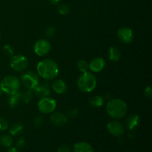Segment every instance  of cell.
<instances>
[{
	"label": "cell",
	"instance_id": "obj_10",
	"mask_svg": "<svg viewBox=\"0 0 152 152\" xmlns=\"http://www.w3.org/2000/svg\"><path fill=\"white\" fill-rule=\"evenodd\" d=\"M107 129L110 134L115 137H120L124 133L123 124L118 121L109 122L107 125Z\"/></svg>",
	"mask_w": 152,
	"mask_h": 152
},
{
	"label": "cell",
	"instance_id": "obj_8",
	"mask_svg": "<svg viewBox=\"0 0 152 152\" xmlns=\"http://www.w3.org/2000/svg\"><path fill=\"white\" fill-rule=\"evenodd\" d=\"M51 49V45L50 42L45 39L37 40L34 45V50L37 55L39 56H45L50 52Z\"/></svg>",
	"mask_w": 152,
	"mask_h": 152
},
{
	"label": "cell",
	"instance_id": "obj_36",
	"mask_svg": "<svg viewBox=\"0 0 152 152\" xmlns=\"http://www.w3.org/2000/svg\"><path fill=\"white\" fill-rule=\"evenodd\" d=\"M1 91H1V86H0V95H1Z\"/></svg>",
	"mask_w": 152,
	"mask_h": 152
},
{
	"label": "cell",
	"instance_id": "obj_30",
	"mask_svg": "<svg viewBox=\"0 0 152 152\" xmlns=\"http://www.w3.org/2000/svg\"><path fill=\"white\" fill-rule=\"evenodd\" d=\"M25 141L23 137H19V139H18V140L16 141V147H17V148H23V147L25 146Z\"/></svg>",
	"mask_w": 152,
	"mask_h": 152
},
{
	"label": "cell",
	"instance_id": "obj_13",
	"mask_svg": "<svg viewBox=\"0 0 152 152\" xmlns=\"http://www.w3.org/2000/svg\"><path fill=\"white\" fill-rule=\"evenodd\" d=\"M34 92L38 97L43 98L48 96L50 93V86L48 83H45L43 84H39L34 89Z\"/></svg>",
	"mask_w": 152,
	"mask_h": 152
},
{
	"label": "cell",
	"instance_id": "obj_23",
	"mask_svg": "<svg viewBox=\"0 0 152 152\" xmlns=\"http://www.w3.org/2000/svg\"><path fill=\"white\" fill-rule=\"evenodd\" d=\"M77 68L81 72H86L89 69V64L88 63L87 61L84 59H80L77 62Z\"/></svg>",
	"mask_w": 152,
	"mask_h": 152
},
{
	"label": "cell",
	"instance_id": "obj_12",
	"mask_svg": "<svg viewBox=\"0 0 152 152\" xmlns=\"http://www.w3.org/2000/svg\"><path fill=\"white\" fill-rule=\"evenodd\" d=\"M89 64V69L93 72H99L105 66V61L102 57H96L92 59Z\"/></svg>",
	"mask_w": 152,
	"mask_h": 152
},
{
	"label": "cell",
	"instance_id": "obj_24",
	"mask_svg": "<svg viewBox=\"0 0 152 152\" xmlns=\"http://www.w3.org/2000/svg\"><path fill=\"white\" fill-rule=\"evenodd\" d=\"M58 12L61 15H67L70 12V7L67 4H61L58 7Z\"/></svg>",
	"mask_w": 152,
	"mask_h": 152
},
{
	"label": "cell",
	"instance_id": "obj_33",
	"mask_svg": "<svg viewBox=\"0 0 152 152\" xmlns=\"http://www.w3.org/2000/svg\"><path fill=\"white\" fill-rule=\"evenodd\" d=\"M7 152H19V151L16 148V147H13V148H9Z\"/></svg>",
	"mask_w": 152,
	"mask_h": 152
},
{
	"label": "cell",
	"instance_id": "obj_16",
	"mask_svg": "<svg viewBox=\"0 0 152 152\" xmlns=\"http://www.w3.org/2000/svg\"><path fill=\"white\" fill-rule=\"evenodd\" d=\"M74 152H94V149L88 142H79L74 145Z\"/></svg>",
	"mask_w": 152,
	"mask_h": 152
},
{
	"label": "cell",
	"instance_id": "obj_6",
	"mask_svg": "<svg viewBox=\"0 0 152 152\" xmlns=\"http://www.w3.org/2000/svg\"><path fill=\"white\" fill-rule=\"evenodd\" d=\"M37 107H38L39 111L42 114H50V113L53 112L56 109V102L53 98L46 96V97L41 98L37 104Z\"/></svg>",
	"mask_w": 152,
	"mask_h": 152
},
{
	"label": "cell",
	"instance_id": "obj_25",
	"mask_svg": "<svg viewBox=\"0 0 152 152\" xmlns=\"http://www.w3.org/2000/svg\"><path fill=\"white\" fill-rule=\"evenodd\" d=\"M43 121H44V119L42 116H37L36 117H34V126L36 128H40L43 124Z\"/></svg>",
	"mask_w": 152,
	"mask_h": 152
},
{
	"label": "cell",
	"instance_id": "obj_34",
	"mask_svg": "<svg viewBox=\"0 0 152 152\" xmlns=\"http://www.w3.org/2000/svg\"><path fill=\"white\" fill-rule=\"evenodd\" d=\"M49 1H50V2L51 3V4H58V3H59L61 0H49Z\"/></svg>",
	"mask_w": 152,
	"mask_h": 152
},
{
	"label": "cell",
	"instance_id": "obj_35",
	"mask_svg": "<svg viewBox=\"0 0 152 152\" xmlns=\"http://www.w3.org/2000/svg\"><path fill=\"white\" fill-rule=\"evenodd\" d=\"M104 99H107V100H111V95L110 94H107L106 96H105V98H104Z\"/></svg>",
	"mask_w": 152,
	"mask_h": 152
},
{
	"label": "cell",
	"instance_id": "obj_17",
	"mask_svg": "<svg viewBox=\"0 0 152 152\" xmlns=\"http://www.w3.org/2000/svg\"><path fill=\"white\" fill-rule=\"evenodd\" d=\"M108 59L113 62H117L120 60V56H121V53L119 48L116 47H111L108 49Z\"/></svg>",
	"mask_w": 152,
	"mask_h": 152
},
{
	"label": "cell",
	"instance_id": "obj_32",
	"mask_svg": "<svg viewBox=\"0 0 152 152\" xmlns=\"http://www.w3.org/2000/svg\"><path fill=\"white\" fill-rule=\"evenodd\" d=\"M57 152H70V148L68 145H62L58 148Z\"/></svg>",
	"mask_w": 152,
	"mask_h": 152
},
{
	"label": "cell",
	"instance_id": "obj_11",
	"mask_svg": "<svg viewBox=\"0 0 152 152\" xmlns=\"http://www.w3.org/2000/svg\"><path fill=\"white\" fill-rule=\"evenodd\" d=\"M50 122L52 124L56 126H62L68 122V117L65 114L61 112H55L50 116Z\"/></svg>",
	"mask_w": 152,
	"mask_h": 152
},
{
	"label": "cell",
	"instance_id": "obj_5",
	"mask_svg": "<svg viewBox=\"0 0 152 152\" xmlns=\"http://www.w3.org/2000/svg\"><path fill=\"white\" fill-rule=\"evenodd\" d=\"M21 81L27 89L31 91H34V89L39 84L38 74L31 71L24 73L21 77Z\"/></svg>",
	"mask_w": 152,
	"mask_h": 152
},
{
	"label": "cell",
	"instance_id": "obj_1",
	"mask_svg": "<svg viewBox=\"0 0 152 152\" xmlns=\"http://www.w3.org/2000/svg\"><path fill=\"white\" fill-rule=\"evenodd\" d=\"M37 74L46 80H51L59 74L57 63L52 59H45L40 61L37 66Z\"/></svg>",
	"mask_w": 152,
	"mask_h": 152
},
{
	"label": "cell",
	"instance_id": "obj_20",
	"mask_svg": "<svg viewBox=\"0 0 152 152\" xmlns=\"http://www.w3.org/2000/svg\"><path fill=\"white\" fill-rule=\"evenodd\" d=\"M105 99L100 96H94L91 97L89 100V103L91 106L94 108H100L104 105Z\"/></svg>",
	"mask_w": 152,
	"mask_h": 152
},
{
	"label": "cell",
	"instance_id": "obj_14",
	"mask_svg": "<svg viewBox=\"0 0 152 152\" xmlns=\"http://www.w3.org/2000/svg\"><path fill=\"white\" fill-rule=\"evenodd\" d=\"M52 89L56 93L59 94H64L67 91V85L63 80H56L52 83L51 84Z\"/></svg>",
	"mask_w": 152,
	"mask_h": 152
},
{
	"label": "cell",
	"instance_id": "obj_3",
	"mask_svg": "<svg viewBox=\"0 0 152 152\" xmlns=\"http://www.w3.org/2000/svg\"><path fill=\"white\" fill-rule=\"evenodd\" d=\"M96 79L91 72L83 73L77 80V86L83 92H91L96 88Z\"/></svg>",
	"mask_w": 152,
	"mask_h": 152
},
{
	"label": "cell",
	"instance_id": "obj_29",
	"mask_svg": "<svg viewBox=\"0 0 152 152\" xmlns=\"http://www.w3.org/2000/svg\"><path fill=\"white\" fill-rule=\"evenodd\" d=\"M4 49V51L6 54L8 56H13V49L12 48V47L9 45H5L3 48Z\"/></svg>",
	"mask_w": 152,
	"mask_h": 152
},
{
	"label": "cell",
	"instance_id": "obj_2",
	"mask_svg": "<svg viewBox=\"0 0 152 152\" xmlns=\"http://www.w3.org/2000/svg\"><path fill=\"white\" fill-rule=\"evenodd\" d=\"M106 111L112 118H122L126 116L128 111L127 104L120 99H111L106 105Z\"/></svg>",
	"mask_w": 152,
	"mask_h": 152
},
{
	"label": "cell",
	"instance_id": "obj_22",
	"mask_svg": "<svg viewBox=\"0 0 152 152\" xmlns=\"http://www.w3.org/2000/svg\"><path fill=\"white\" fill-rule=\"evenodd\" d=\"M33 97L32 91L31 90H27L24 91L23 93H21V99H22V102L24 103H28L31 101V99Z\"/></svg>",
	"mask_w": 152,
	"mask_h": 152
},
{
	"label": "cell",
	"instance_id": "obj_15",
	"mask_svg": "<svg viewBox=\"0 0 152 152\" xmlns=\"http://www.w3.org/2000/svg\"><path fill=\"white\" fill-rule=\"evenodd\" d=\"M140 123V117L137 114H132L127 118L126 121V128L129 130H134Z\"/></svg>",
	"mask_w": 152,
	"mask_h": 152
},
{
	"label": "cell",
	"instance_id": "obj_9",
	"mask_svg": "<svg viewBox=\"0 0 152 152\" xmlns=\"http://www.w3.org/2000/svg\"><path fill=\"white\" fill-rule=\"evenodd\" d=\"M117 37L120 42L126 44L131 43L134 39V32L130 28L128 27H123L120 28L117 31Z\"/></svg>",
	"mask_w": 152,
	"mask_h": 152
},
{
	"label": "cell",
	"instance_id": "obj_28",
	"mask_svg": "<svg viewBox=\"0 0 152 152\" xmlns=\"http://www.w3.org/2000/svg\"><path fill=\"white\" fill-rule=\"evenodd\" d=\"M79 111L77 109H75V108H73V109L69 110L68 111V114H67V117L68 118H75L78 116Z\"/></svg>",
	"mask_w": 152,
	"mask_h": 152
},
{
	"label": "cell",
	"instance_id": "obj_18",
	"mask_svg": "<svg viewBox=\"0 0 152 152\" xmlns=\"http://www.w3.org/2000/svg\"><path fill=\"white\" fill-rule=\"evenodd\" d=\"M21 102H22V99H21L20 92H17V93L14 94L10 95V97H9L8 99V103L10 108H15Z\"/></svg>",
	"mask_w": 152,
	"mask_h": 152
},
{
	"label": "cell",
	"instance_id": "obj_7",
	"mask_svg": "<svg viewBox=\"0 0 152 152\" xmlns=\"http://www.w3.org/2000/svg\"><path fill=\"white\" fill-rule=\"evenodd\" d=\"M10 65L12 69L17 72L24 71L28 66V59L23 55L18 54L12 56Z\"/></svg>",
	"mask_w": 152,
	"mask_h": 152
},
{
	"label": "cell",
	"instance_id": "obj_27",
	"mask_svg": "<svg viewBox=\"0 0 152 152\" xmlns=\"http://www.w3.org/2000/svg\"><path fill=\"white\" fill-rule=\"evenodd\" d=\"M8 128V122L4 117H0V131H4Z\"/></svg>",
	"mask_w": 152,
	"mask_h": 152
},
{
	"label": "cell",
	"instance_id": "obj_19",
	"mask_svg": "<svg viewBox=\"0 0 152 152\" xmlns=\"http://www.w3.org/2000/svg\"><path fill=\"white\" fill-rule=\"evenodd\" d=\"M24 131V126L21 123H16L11 126L10 129V134L12 136L20 135Z\"/></svg>",
	"mask_w": 152,
	"mask_h": 152
},
{
	"label": "cell",
	"instance_id": "obj_31",
	"mask_svg": "<svg viewBox=\"0 0 152 152\" xmlns=\"http://www.w3.org/2000/svg\"><path fill=\"white\" fill-rule=\"evenodd\" d=\"M145 96L150 99L152 96V88L151 86H148L145 89Z\"/></svg>",
	"mask_w": 152,
	"mask_h": 152
},
{
	"label": "cell",
	"instance_id": "obj_4",
	"mask_svg": "<svg viewBox=\"0 0 152 152\" xmlns=\"http://www.w3.org/2000/svg\"><path fill=\"white\" fill-rule=\"evenodd\" d=\"M20 86L21 83L19 79L13 75L6 76L0 83L1 91L8 95L14 94L19 92Z\"/></svg>",
	"mask_w": 152,
	"mask_h": 152
},
{
	"label": "cell",
	"instance_id": "obj_26",
	"mask_svg": "<svg viewBox=\"0 0 152 152\" xmlns=\"http://www.w3.org/2000/svg\"><path fill=\"white\" fill-rule=\"evenodd\" d=\"M55 32H56V30H55V28L53 26H48L45 29V34L46 37L48 38H52V37L54 36Z\"/></svg>",
	"mask_w": 152,
	"mask_h": 152
},
{
	"label": "cell",
	"instance_id": "obj_21",
	"mask_svg": "<svg viewBox=\"0 0 152 152\" xmlns=\"http://www.w3.org/2000/svg\"><path fill=\"white\" fill-rule=\"evenodd\" d=\"M13 144V138L7 134L1 135L0 137V145L4 147L10 148Z\"/></svg>",
	"mask_w": 152,
	"mask_h": 152
}]
</instances>
